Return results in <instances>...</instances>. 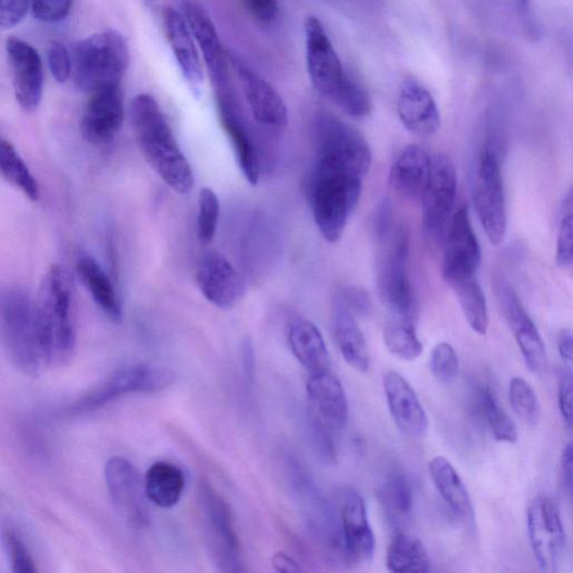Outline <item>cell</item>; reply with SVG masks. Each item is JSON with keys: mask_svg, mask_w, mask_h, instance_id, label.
Here are the masks:
<instances>
[{"mask_svg": "<svg viewBox=\"0 0 573 573\" xmlns=\"http://www.w3.org/2000/svg\"><path fill=\"white\" fill-rule=\"evenodd\" d=\"M288 342L295 358L311 374L329 370V353L321 331L310 321L295 319L288 324Z\"/></svg>", "mask_w": 573, "mask_h": 573, "instance_id": "obj_29", "label": "cell"}, {"mask_svg": "<svg viewBox=\"0 0 573 573\" xmlns=\"http://www.w3.org/2000/svg\"><path fill=\"white\" fill-rule=\"evenodd\" d=\"M431 370L434 376L444 384H449L456 378L460 372V361L450 344H437L431 356Z\"/></svg>", "mask_w": 573, "mask_h": 573, "instance_id": "obj_44", "label": "cell"}, {"mask_svg": "<svg viewBox=\"0 0 573 573\" xmlns=\"http://www.w3.org/2000/svg\"><path fill=\"white\" fill-rule=\"evenodd\" d=\"M388 407L397 427L410 438H424L429 428L427 412L409 382L389 371L384 378Z\"/></svg>", "mask_w": 573, "mask_h": 573, "instance_id": "obj_25", "label": "cell"}, {"mask_svg": "<svg viewBox=\"0 0 573 573\" xmlns=\"http://www.w3.org/2000/svg\"><path fill=\"white\" fill-rule=\"evenodd\" d=\"M125 121L124 95L121 86L91 94L82 120L84 138L94 145H104L121 132Z\"/></svg>", "mask_w": 573, "mask_h": 573, "instance_id": "obj_22", "label": "cell"}, {"mask_svg": "<svg viewBox=\"0 0 573 573\" xmlns=\"http://www.w3.org/2000/svg\"><path fill=\"white\" fill-rule=\"evenodd\" d=\"M397 110L403 126L418 137H431L440 128V112L433 95L413 78L402 83Z\"/></svg>", "mask_w": 573, "mask_h": 573, "instance_id": "obj_26", "label": "cell"}, {"mask_svg": "<svg viewBox=\"0 0 573 573\" xmlns=\"http://www.w3.org/2000/svg\"><path fill=\"white\" fill-rule=\"evenodd\" d=\"M250 16L261 25H272L279 16L278 0H241Z\"/></svg>", "mask_w": 573, "mask_h": 573, "instance_id": "obj_48", "label": "cell"}, {"mask_svg": "<svg viewBox=\"0 0 573 573\" xmlns=\"http://www.w3.org/2000/svg\"><path fill=\"white\" fill-rule=\"evenodd\" d=\"M130 121L147 164L175 192L188 195L195 186L194 171L159 102L147 94L136 96L130 103Z\"/></svg>", "mask_w": 573, "mask_h": 573, "instance_id": "obj_1", "label": "cell"}, {"mask_svg": "<svg viewBox=\"0 0 573 573\" xmlns=\"http://www.w3.org/2000/svg\"><path fill=\"white\" fill-rule=\"evenodd\" d=\"M183 471L170 463L152 464L145 476L146 498L161 509H172L178 505L185 490Z\"/></svg>", "mask_w": 573, "mask_h": 573, "instance_id": "obj_33", "label": "cell"}, {"mask_svg": "<svg viewBox=\"0 0 573 573\" xmlns=\"http://www.w3.org/2000/svg\"><path fill=\"white\" fill-rule=\"evenodd\" d=\"M34 303L47 365L70 361L76 346V333L72 321V281L64 266H51Z\"/></svg>", "mask_w": 573, "mask_h": 573, "instance_id": "obj_2", "label": "cell"}, {"mask_svg": "<svg viewBox=\"0 0 573 573\" xmlns=\"http://www.w3.org/2000/svg\"><path fill=\"white\" fill-rule=\"evenodd\" d=\"M179 12L202 52L214 89L231 85L228 60L216 26L208 11L198 0H180Z\"/></svg>", "mask_w": 573, "mask_h": 573, "instance_id": "obj_20", "label": "cell"}, {"mask_svg": "<svg viewBox=\"0 0 573 573\" xmlns=\"http://www.w3.org/2000/svg\"><path fill=\"white\" fill-rule=\"evenodd\" d=\"M104 479L114 509L130 526L142 528L149 516L135 465L124 457H112L105 464Z\"/></svg>", "mask_w": 573, "mask_h": 573, "instance_id": "obj_16", "label": "cell"}, {"mask_svg": "<svg viewBox=\"0 0 573 573\" xmlns=\"http://www.w3.org/2000/svg\"><path fill=\"white\" fill-rule=\"evenodd\" d=\"M76 272L102 313L120 324L124 316L121 299L98 261L89 254H82L76 261Z\"/></svg>", "mask_w": 573, "mask_h": 573, "instance_id": "obj_31", "label": "cell"}, {"mask_svg": "<svg viewBox=\"0 0 573 573\" xmlns=\"http://www.w3.org/2000/svg\"><path fill=\"white\" fill-rule=\"evenodd\" d=\"M433 158L426 147L419 144L407 146L394 163L390 186L403 198H422L427 184Z\"/></svg>", "mask_w": 573, "mask_h": 573, "instance_id": "obj_28", "label": "cell"}, {"mask_svg": "<svg viewBox=\"0 0 573 573\" xmlns=\"http://www.w3.org/2000/svg\"><path fill=\"white\" fill-rule=\"evenodd\" d=\"M316 159L329 162L362 178L372 165V152L364 137L334 114L322 112L315 122Z\"/></svg>", "mask_w": 573, "mask_h": 573, "instance_id": "obj_7", "label": "cell"}, {"mask_svg": "<svg viewBox=\"0 0 573 573\" xmlns=\"http://www.w3.org/2000/svg\"><path fill=\"white\" fill-rule=\"evenodd\" d=\"M572 202V190L570 189L562 202L557 240V263L562 270L570 269L573 259Z\"/></svg>", "mask_w": 573, "mask_h": 573, "instance_id": "obj_42", "label": "cell"}, {"mask_svg": "<svg viewBox=\"0 0 573 573\" xmlns=\"http://www.w3.org/2000/svg\"><path fill=\"white\" fill-rule=\"evenodd\" d=\"M431 477L441 499L449 509L468 523L474 522V508L469 490L460 474L443 456H437L429 464Z\"/></svg>", "mask_w": 573, "mask_h": 573, "instance_id": "obj_32", "label": "cell"}, {"mask_svg": "<svg viewBox=\"0 0 573 573\" xmlns=\"http://www.w3.org/2000/svg\"><path fill=\"white\" fill-rule=\"evenodd\" d=\"M215 97L221 124L232 140L239 167L246 179L256 186L261 172L258 150L233 85L215 89Z\"/></svg>", "mask_w": 573, "mask_h": 573, "instance_id": "obj_17", "label": "cell"}, {"mask_svg": "<svg viewBox=\"0 0 573 573\" xmlns=\"http://www.w3.org/2000/svg\"><path fill=\"white\" fill-rule=\"evenodd\" d=\"M572 450L573 446L570 441L563 449L561 454V461H560V473H561V479L562 484L564 486V489L568 491V494L571 495L572 493V477H573V471H572Z\"/></svg>", "mask_w": 573, "mask_h": 573, "instance_id": "obj_52", "label": "cell"}, {"mask_svg": "<svg viewBox=\"0 0 573 573\" xmlns=\"http://www.w3.org/2000/svg\"><path fill=\"white\" fill-rule=\"evenodd\" d=\"M387 568L395 573H427L432 570V561L422 540L398 532L388 549Z\"/></svg>", "mask_w": 573, "mask_h": 573, "instance_id": "obj_34", "label": "cell"}, {"mask_svg": "<svg viewBox=\"0 0 573 573\" xmlns=\"http://www.w3.org/2000/svg\"><path fill=\"white\" fill-rule=\"evenodd\" d=\"M513 411L527 426H536L540 420V403L533 388L522 377H513L509 388Z\"/></svg>", "mask_w": 573, "mask_h": 573, "instance_id": "obj_40", "label": "cell"}, {"mask_svg": "<svg viewBox=\"0 0 573 573\" xmlns=\"http://www.w3.org/2000/svg\"><path fill=\"white\" fill-rule=\"evenodd\" d=\"M451 288L470 327L478 335H486L489 326L488 308L477 278L457 283Z\"/></svg>", "mask_w": 573, "mask_h": 573, "instance_id": "obj_37", "label": "cell"}, {"mask_svg": "<svg viewBox=\"0 0 573 573\" xmlns=\"http://www.w3.org/2000/svg\"><path fill=\"white\" fill-rule=\"evenodd\" d=\"M526 524L531 549L540 569L558 571L565 555L566 538L555 502L547 496L534 499L527 509Z\"/></svg>", "mask_w": 573, "mask_h": 573, "instance_id": "obj_10", "label": "cell"}, {"mask_svg": "<svg viewBox=\"0 0 573 573\" xmlns=\"http://www.w3.org/2000/svg\"><path fill=\"white\" fill-rule=\"evenodd\" d=\"M7 51L13 70L16 100L26 111H34L43 97L42 59L30 45L16 37L9 38Z\"/></svg>", "mask_w": 573, "mask_h": 573, "instance_id": "obj_23", "label": "cell"}, {"mask_svg": "<svg viewBox=\"0 0 573 573\" xmlns=\"http://www.w3.org/2000/svg\"><path fill=\"white\" fill-rule=\"evenodd\" d=\"M446 234L443 259L445 282L451 287L477 278L482 252L466 208H461L452 215Z\"/></svg>", "mask_w": 573, "mask_h": 573, "instance_id": "obj_13", "label": "cell"}, {"mask_svg": "<svg viewBox=\"0 0 573 573\" xmlns=\"http://www.w3.org/2000/svg\"><path fill=\"white\" fill-rule=\"evenodd\" d=\"M220 217V201L214 190L203 187L199 196L198 238L209 246L216 234Z\"/></svg>", "mask_w": 573, "mask_h": 573, "instance_id": "obj_41", "label": "cell"}, {"mask_svg": "<svg viewBox=\"0 0 573 573\" xmlns=\"http://www.w3.org/2000/svg\"><path fill=\"white\" fill-rule=\"evenodd\" d=\"M232 63L254 121L272 130L285 129L288 125V109L281 94L238 57H233Z\"/></svg>", "mask_w": 573, "mask_h": 573, "instance_id": "obj_18", "label": "cell"}, {"mask_svg": "<svg viewBox=\"0 0 573 573\" xmlns=\"http://www.w3.org/2000/svg\"><path fill=\"white\" fill-rule=\"evenodd\" d=\"M457 197V173L445 154L432 160V169L422 195L423 225L426 237L440 241L447 233Z\"/></svg>", "mask_w": 573, "mask_h": 573, "instance_id": "obj_12", "label": "cell"}, {"mask_svg": "<svg viewBox=\"0 0 573 573\" xmlns=\"http://www.w3.org/2000/svg\"><path fill=\"white\" fill-rule=\"evenodd\" d=\"M558 351L562 361L571 366L572 364V332L570 328L560 331L558 335Z\"/></svg>", "mask_w": 573, "mask_h": 573, "instance_id": "obj_53", "label": "cell"}, {"mask_svg": "<svg viewBox=\"0 0 573 573\" xmlns=\"http://www.w3.org/2000/svg\"><path fill=\"white\" fill-rule=\"evenodd\" d=\"M494 289L527 369L536 374L543 373L547 368V352L536 324L528 316L518 294L507 281L496 279Z\"/></svg>", "mask_w": 573, "mask_h": 573, "instance_id": "obj_15", "label": "cell"}, {"mask_svg": "<svg viewBox=\"0 0 573 573\" xmlns=\"http://www.w3.org/2000/svg\"><path fill=\"white\" fill-rule=\"evenodd\" d=\"M481 408L496 440L509 444L516 443V426L511 416L501 407L498 397L489 388L481 393Z\"/></svg>", "mask_w": 573, "mask_h": 573, "instance_id": "obj_39", "label": "cell"}, {"mask_svg": "<svg viewBox=\"0 0 573 573\" xmlns=\"http://www.w3.org/2000/svg\"><path fill=\"white\" fill-rule=\"evenodd\" d=\"M48 64L53 78L59 84L67 82L72 74L71 53L66 48L59 43L52 42L48 49Z\"/></svg>", "mask_w": 573, "mask_h": 573, "instance_id": "obj_47", "label": "cell"}, {"mask_svg": "<svg viewBox=\"0 0 573 573\" xmlns=\"http://www.w3.org/2000/svg\"><path fill=\"white\" fill-rule=\"evenodd\" d=\"M386 244L382 254L376 286L379 299L399 321L415 324L419 316L418 301L409 276V242L403 232L393 231L379 239Z\"/></svg>", "mask_w": 573, "mask_h": 573, "instance_id": "obj_6", "label": "cell"}, {"mask_svg": "<svg viewBox=\"0 0 573 573\" xmlns=\"http://www.w3.org/2000/svg\"><path fill=\"white\" fill-rule=\"evenodd\" d=\"M518 2L522 9H526L530 4V0H518Z\"/></svg>", "mask_w": 573, "mask_h": 573, "instance_id": "obj_56", "label": "cell"}, {"mask_svg": "<svg viewBox=\"0 0 573 573\" xmlns=\"http://www.w3.org/2000/svg\"><path fill=\"white\" fill-rule=\"evenodd\" d=\"M163 17L167 41L180 72L190 89L198 94L203 84L204 72L192 32L177 10H165Z\"/></svg>", "mask_w": 573, "mask_h": 573, "instance_id": "obj_27", "label": "cell"}, {"mask_svg": "<svg viewBox=\"0 0 573 573\" xmlns=\"http://www.w3.org/2000/svg\"><path fill=\"white\" fill-rule=\"evenodd\" d=\"M244 364H245L247 374L252 377L253 372H254V356H253L251 344L247 341L244 347Z\"/></svg>", "mask_w": 573, "mask_h": 573, "instance_id": "obj_55", "label": "cell"}, {"mask_svg": "<svg viewBox=\"0 0 573 573\" xmlns=\"http://www.w3.org/2000/svg\"><path fill=\"white\" fill-rule=\"evenodd\" d=\"M0 175L33 202L41 197V188L14 145L0 137Z\"/></svg>", "mask_w": 573, "mask_h": 573, "instance_id": "obj_36", "label": "cell"}, {"mask_svg": "<svg viewBox=\"0 0 573 573\" xmlns=\"http://www.w3.org/2000/svg\"><path fill=\"white\" fill-rule=\"evenodd\" d=\"M175 375L165 368L134 364L112 373L101 385L76 401L73 410L86 413L133 394H157L173 385Z\"/></svg>", "mask_w": 573, "mask_h": 573, "instance_id": "obj_9", "label": "cell"}, {"mask_svg": "<svg viewBox=\"0 0 573 573\" xmlns=\"http://www.w3.org/2000/svg\"><path fill=\"white\" fill-rule=\"evenodd\" d=\"M363 178L316 161L306 184V195L316 226L329 244L340 240L359 204Z\"/></svg>", "mask_w": 573, "mask_h": 573, "instance_id": "obj_3", "label": "cell"}, {"mask_svg": "<svg viewBox=\"0 0 573 573\" xmlns=\"http://www.w3.org/2000/svg\"><path fill=\"white\" fill-rule=\"evenodd\" d=\"M311 414L332 433L346 428L349 402L340 381L329 370L312 373L308 381Z\"/></svg>", "mask_w": 573, "mask_h": 573, "instance_id": "obj_24", "label": "cell"}, {"mask_svg": "<svg viewBox=\"0 0 573 573\" xmlns=\"http://www.w3.org/2000/svg\"><path fill=\"white\" fill-rule=\"evenodd\" d=\"M309 431L314 448L322 460L327 463H333L336 458L335 446L331 437L333 433L323 426L312 414H310L309 419Z\"/></svg>", "mask_w": 573, "mask_h": 573, "instance_id": "obj_46", "label": "cell"}, {"mask_svg": "<svg viewBox=\"0 0 573 573\" xmlns=\"http://www.w3.org/2000/svg\"><path fill=\"white\" fill-rule=\"evenodd\" d=\"M30 0H0V28H12L26 16Z\"/></svg>", "mask_w": 573, "mask_h": 573, "instance_id": "obj_49", "label": "cell"}, {"mask_svg": "<svg viewBox=\"0 0 573 573\" xmlns=\"http://www.w3.org/2000/svg\"><path fill=\"white\" fill-rule=\"evenodd\" d=\"M197 279L205 299L220 310H233L245 298L247 287L235 265L216 251L205 253Z\"/></svg>", "mask_w": 573, "mask_h": 573, "instance_id": "obj_19", "label": "cell"}, {"mask_svg": "<svg viewBox=\"0 0 573 573\" xmlns=\"http://www.w3.org/2000/svg\"><path fill=\"white\" fill-rule=\"evenodd\" d=\"M347 309L354 313H365L370 308V299L361 290L349 288L344 290L338 299Z\"/></svg>", "mask_w": 573, "mask_h": 573, "instance_id": "obj_51", "label": "cell"}, {"mask_svg": "<svg viewBox=\"0 0 573 573\" xmlns=\"http://www.w3.org/2000/svg\"><path fill=\"white\" fill-rule=\"evenodd\" d=\"M2 544L12 571L15 573H35L36 563L20 533L9 525L2 531Z\"/></svg>", "mask_w": 573, "mask_h": 573, "instance_id": "obj_43", "label": "cell"}, {"mask_svg": "<svg viewBox=\"0 0 573 573\" xmlns=\"http://www.w3.org/2000/svg\"><path fill=\"white\" fill-rule=\"evenodd\" d=\"M272 562L277 572L295 573L301 571L298 562L285 552H277Z\"/></svg>", "mask_w": 573, "mask_h": 573, "instance_id": "obj_54", "label": "cell"}, {"mask_svg": "<svg viewBox=\"0 0 573 573\" xmlns=\"http://www.w3.org/2000/svg\"><path fill=\"white\" fill-rule=\"evenodd\" d=\"M377 499L393 524L409 520L413 510V487L409 477L399 472L388 476L378 488Z\"/></svg>", "mask_w": 573, "mask_h": 573, "instance_id": "obj_35", "label": "cell"}, {"mask_svg": "<svg viewBox=\"0 0 573 573\" xmlns=\"http://www.w3.org/2000/svg\"><path fill=\"white\" fill-rule=\"evenodd\" d=\"M334 334L340 354L354 370L365 373L371 366L368 344L354 314L339 300L334 310Z\"/></svg>", "mask_w": 573, "mask_h": 573, "instance_id": "obj_30", "label": "cell"}, {"mask_svg": "<svg viewBox=\"0 0 573 573\" xmlns=\"http://www.w3.org/2000/svg\"><path fill=\"white\" fill-rule=\"evenodd\" d=\"M473 196L488 241L500 246L507 236L508 215L500 163L489 147L478 158Z\"/></svg>", "mask_w": 573, "mask_h": 573, "instance_id": "obj_8", "label": "cell"}, {"mask_svg": "<svg viewBox=\"0 0 573 573\" xmlns=\"http://www.w3.org/2000/svg\"><path fill=\"white\" fill-rule=\"evenodd\" d=\"M0 336L10 360L23 374L40 375L48 368L35 314V303L18 289L0 291Z\"/></svg>", "mask_w": 573, "mask_h": 573, "instance_id": "obj_5", "label": "cell"}, {"mask_svg": "<svg viewBox=\"0 0 573 573\" xmlns=\"http://www.w3.org/2000/svg\"><path fill=\"white\" fill-rule=\"evenodd\" d=\"M339 527L344 556L357 564L371 562L375 550L374 534L365 502L361 494L354 489H349L342 495Z\"/></svg>", "mask_w": 573, "mask_h": 573, "instance_id": "obj_21", "label": "cell"}, {"mask_svg": "<svg viewBox=\"0 0 573 573\" xmlns=\"http://www.w3.org/2000/svg\"><path fill=\"white\" fill-rule=\"evenodd\" d=\"M304 45L313 86L322 96L336 103L349 73L344 70L323 23L315 16L306 20Z\"/></svg>", "mask_w": 573, "mask_h": 573, "instance_id": "obj_11", "label": "cell"}, {"mask_svg": "<svg viewBox=\"0 0 573 573\" xmlns=\"http://www.w3.org/2000/svg\"><path fill=\"white\" fill-rule=\"evenodd\" d=\"M73 0H30L33 15L45 23L63 21L71 12Z\"/></svg>", "mask_w": 573, "mask_h": 573, "instance_id": "obj_45", "label": "cell"}, {"mask_svg": "<svg viewBox=\"0 0 573 573\" xmlns=\"http://www.w3.org/2000/svg\"><path fill=\"white\" fill-rule=\"evenodd\" d=\"M199 498L221 570L225 572L245 571L231 509L208 482L200 483Z\"/></svg>", "mask_w": 573, "mask_h": 573, "instance_id": "obj_14", "label": "cell"}, {"mask_svg": "<svg viewBox=\"0 0 573 573\" xmlns=\"http://www.w3.org/2000/svg\"><path fill=\"white\" fill-rule=\"evenodd\" d=\"M384 339L389 352L403 361H414L424 352L415 324L409 322L398 320L389 324L384 332Z\"/></svg>", "mask_w": 573, "mask_h": 573, "instance_id": "obj_38", "label": "cell"}, {"mask_svg": "<svg viewBox=\"0 0 573 573\" xmlns=\"http://www.w3.org/2000/svg\"><path fill=\"white\" fill-rule=\"evenodd\" d=\"M129 59L128 45L120 32L109 29L94 34L72 49L74 83L88 94L121 86Z\"/></svg>", "mask_w": 573, "mask_h": 573, "instance_id": "obj_4", "label": "cell"}, {"mask_svg": "<svg viewBox=\"0 0 573 573\" xmlns=\"http://www.w3.org/2000/svg\"><path fill=\"white\" fill-rule=\"evenodd\" d=\"M573 379L571 371H564L559 379L558 402L562 420L569 429L573 424L572 412Z\"/></svg>", "mask_w": 573, "mask_h": 573, "instance_id": "obj_50", "label": "cell"}]
</instances>
